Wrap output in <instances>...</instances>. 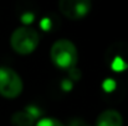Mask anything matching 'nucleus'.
Masks as SVG:
<instances>
[{"label":"nucleus","instance_id":"nucleus-1","mask_svg":"<svg viewBox=\"0 0 128 126\" xmlns=\"http://www.w3.org/2000/svg\"><path fill=\"white\" fill-rule=\"evenodd\" d=\"M50 58L60 69H72L78 62V51L76 44L67 39H60L51 46Z\"/></svg>","mask_w":128,"mask_h":126},{"label":"nucleus","instance_id":"nucleus-2","mask_svg":"<svg viewBox=\"0 0 128 126\" xmlns=\"http://www.w3.org/2000/svg\"><path fill=\"white\" fill-rule=\"evenodd\" d=\"M40 43L39 32L30 26H21L14 30L10 36V46L18 54L28 56L32 53Z\"/></svg>","mask_w":128,"mask_h":126},{"label":"nucleus","instance_id":"nucleus-3","mask_svg":"<svg viewBox=\"0 0 128 126\" xmlns=\"http://www.w3.org/2000/svg\"><path fill=\"white\" fill-rule=\"evenodd\" d=\"M24 89V83L18 72L10 67H0V95L5 99L18 98Z\"/></svg>","mask_w":128,"mask_h":126},{"label":"nucleus","instance_id":"nucleus-4","mask_svg":"<svg viewBox=\"0 0 128 126\" xmlns=\"http://www.w3.org/2000/svg\"><path fill=\"white\" fill-rule=\"evenodd\" d=\"M91 6L92 5L88 0H61L58 2L60 12L72 21L86 17L91 11Z\"/></svg>","mask_w":128,"mask_h":126},{"label":"nucleus","instance_id":"nucleus-5","mask_svg":"<svg viewBox=\"0 0 128 126\" xmlns=\"http://www.w3.org/2000/svg\"><path fill=\"white\" fill-rule=\"evenodd\" d=\"M96 126H123V118L120 111L107 109L97 116Z\"/></svg>","mask_w":128,"mask_h":126},{"label":"nucleus","instance_id":"nucleus-6","mask_svg":"<svg viewBox=\"0 0 128 126\" xmlns=\"http://www.w3.org/2000/svg\"><path fill=\"white\" fill-rule=\"evenodd\" d=\"M36 120L26 111H16L11 116V125L12 126H35Z\"/></svg>","mask_w":128,"mask_h":126},{"label":"nucleus","instance_id":"nucleus-7","mask_svg":"<svg viewBox=\"0 0 128 126\" xmlns=\"http://www.w3.org/2000/svg\"><path fill=\"white\" fill-rule=\"evenodd\" d=\"M35 126H65L60 120L55 119V118H44L39 119L36 121Z\"/></svg>","mask_w":128,"mask_h":126},{"label":"nucleus","instance_id":"nucleus-8","mask_svg":"<svg viewBox=\"0 0 128 126\" xmlns=\"http://www.w3.org/2000/svg\"><path fill=\"white\" fill-rule=\"evenodd\" d=\"M68 73H70V78L74 79V81H78V79L81 78V72H80V69L76 68V67L72 68V69H70Z\"/></svg>","mask_w":128,"mask_h":126},{"label":"nucleus","instance_id":"nucleus-9","mask_svg":"<svg viewBox=\"0 0 128 126\" xmlns=\"http://www.w3.org/2000/svg\"><path fill=\"white\" fill-rule=\"evenodd\" d=\"M68 126H90V125L86 123L85 120H82V119H80V118H75V119H72V120L70 121Z\"/></svg>","mask_w":128,"mask_h":126},{"label":"nucleus","instance_id":"nucleus-10","mask_svg":"<svg viewBox=\"0 0 128 126\" xmlns=\"http://www.w3.org/2000/svg\"><path fill=\"white\" fill-rule=\"evenodd\" d=\"M62 88H64V90H70L72 88V83L68 79H66V81L62 82Z\"/></svg>","mask_w":128,"mask_h":126},{"label":"nucleus","instance_id":"nucleus-11","mask_svg":"<svg viewBox=\"0 0 128 126\" xmlns=\"http://www.w3.org/2000/svg\"><path fill=\"white\" fill-rule=\"evenodd\" d=\"M113 86H114V83H113L112 81H107V82L104 83V89H107V90H112Z\"/></svg>","mask_w":128,"mask_h":126}]
</instances>
